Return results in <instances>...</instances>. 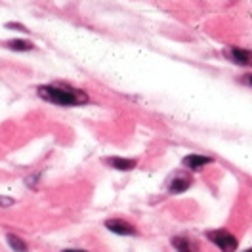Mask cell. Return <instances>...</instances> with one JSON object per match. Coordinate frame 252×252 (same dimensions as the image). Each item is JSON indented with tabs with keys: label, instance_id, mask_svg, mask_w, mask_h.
Listing matches in <instances>:
<instances>
[{
	"label": "cell",
	"instance_id": "cell-11",
	"mask_svg": "<svg viewBox=\"0 0 252 252\" xmlns=\"http://www.w3.org/2000/svg\"><path fill=\"white\" fill-rule=\"evenodd\" d=\"M16 203L12 197H0V206H12Z\"/></svg>",
	"mask_w": 252,
	"mask_h": 252
},
{
	"label": "cell",
	"instance_id": "cell-7",
	"mask_svg": "<svg viewBox=\"0 0 252 252\" xmlns=\"http://www.w3.org/2000/svg\"><path fill=\"white\" fill-rule=\"evenodd\" d=\"M103 162H107L111 168H115V170H121V172H128V170H132V168H136V158H123V157H109L105 158Z\"/></svg>",
	"mask_w": 252,
	"mask_h": 252
},
{
	"label": "cell",
	"instance_id": "cell-1",
	"mask_svg": "<svg viewBox=\"0 0 252 252\" xmlns=\"http://www.w3.org/2000/svg\"><path fill=\"white\" fill-rule=\"evenodd\" d=\"M38 95L42 99H46L54 105H62V107H71V105H84L90 101V97L82 90L69 88L67 84H46V86H38L36 88Z\"/></svg>",
	"mask_w": 252,
	"mask_h": 252
},
{
	"label": "cell",
	"instance_id": "cell-12",
	"mask_svg": "<svg viewBox=\"0 0 252 252\" xmlns=\"http://www.w3.org/2000/svg\"><path fill=\"white\" fill-rule=\"evenodd\" d=\"M6 27H8V29H17V31H23V32H27V29H25V27H23V25H19V23H8V25H6Z\"/></svg>",
	"mask_w": 252,
	"mask_h": 252
},
{
	"label": "cell",
	"instance_id": "cell-13",
	"mask_svg": "<svg viewBox=\"0 0 252 252\" xmlns=\"http://www.w3.org/2000/svg\"><path fill=\"white\" fill-rule=\"evenodd\" d=\"M243 82H245V84H249V86L252 88V73L245 75V77H243Z\"/></svg>",
	"mask_w": 252,
	"mask_h": 252
},
{
	"label": "cell",
	"instance_id": "cell-9",
	"mask_svg": "<svg viewBox=\"0 0 252 252\" xmlns=\"http://www.w3.org/2000/svg\"><path fill=\"white\" fill-rule=\"evenodd\" d=\"M6 239H8L10 247H12L16 252H27V251H29V249H27V245H25V241H21V239H19L17 235H14V233H10Z\"/></svg>",
	"mask_w": 252,
	"mask_h": 252
},
{
	"label": "cell",
	"instance_id": "cell-5",
	"mask_svg": "<svg viewBox=\"0 0 252 252\" xmlns=\"http://www.w3.org/2000/svg\"><path fill=\"white\" fill-rule=\"evenodd\" d=\"M212 162H214V158H212V157H206V155H197V153L188 155V157L184 158V166H188L189 170H193V172L203 170V168H206V166H208V164H212Z\"/></svg>",
	"mask_w": 252,
	"mask_h": 252
},
{
	"label": "cell",
	"instance_id": "cell-3",
	"mask_svg": "<svg viewBox=\"0 0 252 252\" xmlns=\"http://www.w3.org/2000/svg\"><path fill=\"white\" fill-rule=\"evenodd\" d=\"M225 60L235 63L239 67H252V50H245L239 46H227L223 50Z\"/></svg>",
	"mask_w": 252,
	"mask_h": 252
},
{
	"label": "cell",
	"instance_id": "cell-4",
	"mask_svg": "<svg viewBox=\"0 0 252 252\" xmlns=\"http://www.w3.org/2000/svg\"><path fill=\"white\" fill-rule=\"evenodd\" d=\"M105 227L113 231V233H117V235H136L138 231H136V227L132 225V223H128L125 220H119V218H115V220H107L105 221Z\"/></svg>",
	"mask_w": 252,
	"mask_h": 252
},
{
	"label": "cell",
	"instance_id": "cell-14",
	"mask_svg": "<svg viewBox=\"0 0 252 252\" xmlns=\"http://www.w3.org/2000/svg\"><path fill=\"white\" fill-rule=\"evenodd\" d=\"M63 252H86V251H63Z\"/></svg>",
	"mask_w": 252,
	"mask_h": 252
},
{
	"label": "cell",
	"instance_id": "cell-8",
	"mask_svg": "<svg viewBox=\"0 0 252 252\" xmlns=\"http://www.w3.org/2000/svg\"><path fill=\"white\" fill-rule=\"evenodd\" d=\"M172 247L176 249V252H199L197 245L188 237H174Z\"/></svg>",
	"mask_w": 252,
	"mask_h": 252
},
{
	"label": "cell",
	"instance_id": "cell-10",
	"mask_svg": "<svg viewBox=\"0 0 252 252\" xmlns=\"http://www.w3.org/2000/svg\"><path fill=\"white\" fill-rule=\"evenodd\" d=\"M8 48L16 50V52H31L34 46H32V42H27V40H10Z\"/></svg>",
	"mask_w": 252,
	"mask_h": 252
},
{
	"label": "cell",
	"instance_id": "cell-6",
	"mask_svg": "<svg viewBox=\"0 0 252 252\" xmlns=\"http://www.w3.org/2000/svg\"><path fill=\"white\" fill-rule=\"evenodd\" d=\"M191 178L186 176V174H176L172 180H170V184H168V191L172 193V195H178V193H184V191H188L191 188Z\"/></svg>",
	"mask_w": 252,
	"mask_h": 252
},
{
	"label": "cell",
	"instance_id": "cell-15",
	"mask_svg": "<svg viewBox=\"0 0 252 252\" xmlns=\"http://www.w3.org/2000/svg\"><path fill=\"white\" fill-rule=\"evenodd\" d=\"M245 252H252V249H249V251H245Z\"/></svg>",
	"mask_w": 252,
	"mask_h": 252
},
{
	"label": "cell",
	"instance_id": "cell-2",
	"mask_svg": "<svg viewBox=\"0 0 252 252\" xmlns=\"http://www.w3.org/2000/svg\"><path fill=\"white\" fill-rule=\"evenodd\" d=\"M206 239L216 245L221 252H235L237 251V239L229 231L225 229H212V231H206Z\"/></svg>",
	"mask_w": 252,
	"mask_h": 252
}]
</instances>
